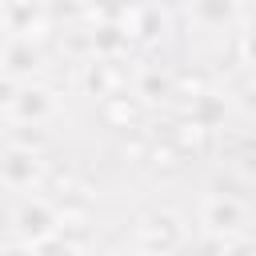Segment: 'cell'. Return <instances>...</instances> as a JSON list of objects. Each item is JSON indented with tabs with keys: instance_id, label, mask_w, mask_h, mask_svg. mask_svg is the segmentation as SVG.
<instances>
[{
	"instance_id": "cell-6",
	"label": "cell",
	"mask_w": 256,
	"mask_h": 256,
	"mask_svg": "<svg viewBox=\"0 0 256 256\" xmlns=\"http://www.w3.org/2000/svg\"><path fill=\"white\" fill-rule=\"evenodd\" d=\"M88 88H92L96 96H104V100L120 96V92H116V88H120V68H116L112 60H100V64H92V68H88Z\"/></svg>"
},
{
	"instance_id": "cell-10",
	"label": "cell",
	"mask_w": 256,
	"mask_h": 256,
	"mask_svg": "<svg viewBox=\"0 0 256 256\" xmlns=\"http://www.w3.org/2000/svg\"><path fill=\"white\" fill-rule=\"evenodd\" d=\"M24 100H20V116H44L48 112V100H44V92H36V88H28V92H20Z\"/></svg>"
},
{
	"instance_id": "cell-12",
	"label": "cell",
	"mask_w": 256,
	"mask_h": 256,
	"mask_svg": "<svg viewBox=\"0 0 256 256\" xmlns=\"http://www.w3.org/2000/svg\"><path fill=\"white\" fill-rule=\"evenodd\" d=\"M176 156H184V152H180V148H176V144H172V140H168V144H164V148H160V144H156V148H152V156H148V160H152V164H156V168H176V164H180V160H176Z\"/></svg>"
},
{
	"instance_id": "cell-7",
	"label": "cell",
	"mask_w": 256,
	"mask_h": 256,
	"mask_svg": "<svg viewBox=\"0 0 256 256\" xmlns=\"http://www.w3.org/2000/svg\"><path fill=\"white\" fill-rule=\"evenodd\" d=\"M204 220H208V228H212V232H236L244 216H240L236 200H212V204H208V212H204Z\"/></svg>"
},
{
	"instance_id": "cell-9",
	"label": "cell",
	"mask_w": 256,
	"mask_h": 256,
	"mask_svg": "<svg viewBox=\"0 0 256 256\" xmlns=\"http://www.w3.org/2000/svg\"><path fill=\"white\" fill-rule=\"evenodd\" d=\"M140 88H144V96H148V100H164V96H176V80H168V76H156V72H148Z\"/></svg>"
},
{
	"instance_id": "cell-4",
	"label": "cell",
	"mask_w": 256,
	"mask_h": 256,
	"mask_svg": "<svg viewBox=\"0 0 256 256\" xmlns=\"http://www.w3.org/2000/svg\"><path fill=\"white\" fill-rule=\"evenodd\" d=\"M100 116H104V124H112V128H136V124H140V104H136L132 96H112V100L100 104Z\"/></svg>"
},
{
	"instance_id": "cell-3",
	"label": "cell",
	"mask_w": 256,
	"mask_h": 256,
	"mask_svg": "<svg viewBox=\"0 0 256 256\" xmlns=\"http://www.w3.org/2000/svg\"><path fill=\"white\" fill-rule=\"evenodd\" d=\"M36 176H40V160H36V152L12 148V152L4 156V180H8L12 188H28Z\"/></svg>"
},
{
	"instance_id": "cell-2",
	"label": "cell",
	"mask_w": 256,
	"mask_h": 256,
	"mask_svg": "<svg viewBox=\"0 0 256 256\" xmlns=\"http://www.w3.org/2000/svg\"><path fill=\"white\" fill-rule=\"evenodd\" d=\"M172 144H176L180 152L200 156V152H208V144H212V128H208V124H200L196 116L176 120V128H172Z\"/></svg>"
},
{
	"instance_id": "cell-11",
	"label": "cell",
	"mask_w": 256,
	"mask_h": 256,
	"mask_svg": "<svg viewBox=\"0 0 256 256\" xmlns=\"http://www.w3.org/2000/svg\"><path fill=\"white\" fill-rule=\"evenodd\" d=\"M36 256H76V248L64 240V236H48L36 244Z\"/></svg>"
},
{
	"instance_id": "cell-5",
	"label": "cell",
	"mask_w": 256,
	"mask_h": 256,
	"mask_svg": "<svg viewBox=\"0 0 256 256\" xmlns=\"http://www.w3.org/2000/svg\"><path fill=\"white\" fill-rule=\"evenodd\" d=\"M16 220H20V232H24L28 240H36V244L48 240V232H52V224H56V216H52L44 204H24Z\"/></svg>"
},
{
	"instance_id": "cell-13",
	"label": "cell",
	"mask_w": 256,
	"mask_h": 256,
	"mask_svg": "<svg viewBox=\"0 0 256 256\" xmlns=\"http://www.w3.org/2000/svg\"><path fill=\"white\" fill-rule=\"evenodd\" d=\"M4 256H24V252H20V248H8V252H4Z\"/></svg>"
},
{
	"instance_id": "cell-1",
	"label": "cell",
	"mask_w": 256,
	"mask_h": 256,
	"mask_svg": "<svg viewBox=\"0 0 256 256\" xmlns=\"http://www.w3.org/2000/svg\"><path fill=\"white\" fill-rule=\"evenodd\" d=\"M180 236L184 232H180L176 216H168V212H156L140 224V248L144 252H172V248H180Z\"/></svg>"
},
{
	"instance_id": "cell-8",
	"label": "cell",
	"mask_w": 256,
	"mask_h": 256,
	"mask_svg": "<svg viewBox=\"0 0 256 256\" xmlns=\"http://www.w3.org/2000/svg\"><path fill=\"white\" fill-rule=\"evenodd\" d=\"M56 224H60V232H72V236H84V232H88V208H84L80 200H64V208H60V216H56Z\"/></svg>"
}]
</instances>
